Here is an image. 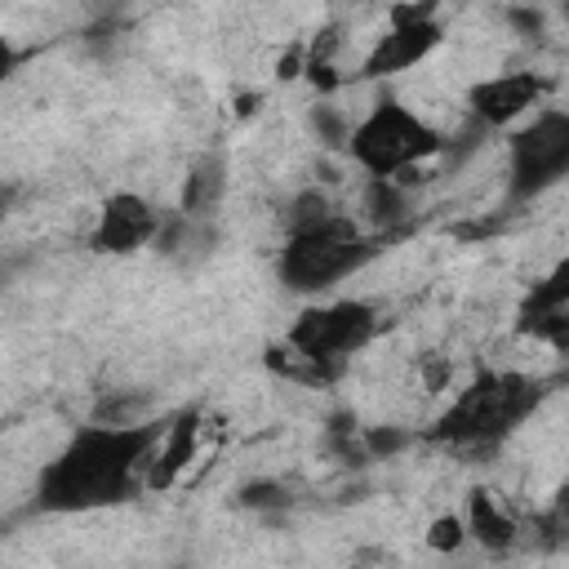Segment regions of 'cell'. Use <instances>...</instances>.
<instances>
[{"instance_id": "obj_16", "label": "cell", "mask_w": 569, "mask_h": 569, "mask_svg": "<svg viewBox=\"0 0 569 569\" xmlns=\"http://www.w3.org/2000/svg\"><path fill=\"white\" fill-rule=\"evenodd\" d=\"M311 129H316V138H320L325 147H338V142H347V133H351L333 107H316V111H311Z\"/></svg>"}, {"instance_id": "obj_11", "label": "cell", "mask_w": 569, "mask_h": 569, "mask_svg": "<svg viewBox=\"0 0 569 569\" xmlns=\"http://www.w3.org/2000/svg\"><path fill=\"white\" fill-rule=\"evenodd\" d=\"M196 445H200V409L173 413V418L160 427V440H156V449H151L142 489H169V485L187 471V462L196 458Z\"/></svg>"}, {"instance_id": "obj_3", "label": "cell", "mask_w": 569, "mask_h": 569, "mask_svg": "<svg viewBox=\"0 0 569 569\" xmlns=\"http://www.w3.org/2000/svg\"><path fill=\"white\" fill-rule=\"evenodd\" d=\"M382 253V236H365L351 218L333 213L320 227L289 231L276 258V276L289 293H325L338 280L356 276Z\"/></svg>"}, {"instance_id": "obj_10", "label": "cell", "mask_w": 569, "mask_h": 569, "mask_svg": "<svg viewBox=\"0 0 569 569\" xmlns=\"http://www.w3.org/2000/svg\"><path fill=\"white\" fill-rule=\"evenodd\" d=\"M516 329L520 333H533L551 347H569V267H556L547 280H538L520 311H516Z\"/></svg>"}, {"instance_id": "obj_19", "label": "cell", "mask_w": 569, "mask_h": 569, "mask_svg": "<svg viewBox=\"0 0 569 569\" xmlns=\"http://www.w3.org/2000/svg\"><path fill=\"white\" fill-rule=\"evenodd\" d=\"M18 62H22V49H18L9 36H0V84H4V80L18 71Z\"/></svg>"}, {"instance_id": "obj_18", "label": "cell", "mask_w": 569, "mask_h": 569, "mask_svg": "<svg viewBox=\"0 0 569 569\" xmlns=\"http://www.w3.org/2000/svg\"><path fill=\"white\" fill-rule=\"evenodd\" d=\"M240 502H244V507H284L289 493H284L280 485H271V480H258V485H244V489H240Z\"/></svg>"}, {"instance_id": "obj_1", "label": "cell", "mask_w": 569, "mask_h": 569, "mask_svg": "<svg viewBox=\"0 0 569 569\" xmlns=\"http://www.w3.org/2000/svg\"><path fill=\"white\" fill-rule=\"evenodd\" d=\"M164 422H93L80 427L36 476V507L80 516L133 498L147 480L151 449Z\"/></svg>"}, {"instance_id": "obj_8", "label": "cell", "mask_w": 569, "mask_h": 569, "mask_svg": "<svg viewBox=\"0 0 569 569\" xmlns=\"http://www.w3.org/2000/svg\"><path fill=\"white\" fill-rule=\"evenodd\" d=\"M156 231H160V213L147 196L111 191L98 209L89 249H98V253H138L142 244H156Z\"/></svg>"}, {"instance_id": "obj_5", "label": "cell", "mask_w": 569, "mask_h": 569, "mask_svg": "<svg viewBox=\"0 0 569 569\" xmlns=\"http://www.w3.org/2000/svg\"><path fill=\"white\" fill-rule=\"evenodd\" d=\"M373 333H378V307L373 302H365V298H333V302L302 307L298 320L289 325L284 342H289V351L311 360L325 378H338L347 356L365 351L373 342Z\"/></svg>"}, {"instance_id": "obj_13", "label": "cell", "mask_w": 569, "mask_h": 569, "mask_svg": "<svg viewBox=\"0 0 569 569\" xmlns=\"http://www.w3.org/2000/svg\"><path fill=\"white\" fill-rule=\"evenodd\" d=\"M485 551H507L516 542V520L493 502L489 489H471L467 498V525H462Z\"/></svg>"}, {"instance_id": "obj_20", "label": "cell", "mask_w": 569, "mask_h": 569, "mask_svg": "<svg viewBox=\"0 0 569 569\" xmlns=\"http://www.w3.org/2000/svg\"><path fill=\"white\" fill-rule=\"evenodd\" d=\"M302 67H307V49H302V44H293V49L280 58V80H293V76H302Z\"/></svg>"}, {"instance_id": "obj_17", "label": "cell", "mask_w": 569, "mask_h": 569, "mask_svg": "<svg viewBox=\"0 0 569 569\" xmlns=\"http://www.w3.org/2000/svg\"><path fill=\"white\" fill-rule=\"evenodd\" d=\"M427 542L436 551H453L462 542V516H436L431 529H427Z\"/></svg>"}, {"instance_id": "obj_12", "label": "cell", "mask_w": 569, "mask_h": 569, "mask_svg": "<svg viewBox=\"0 0 569 569\" xmlns=\"http://www.w3.org/2000/svg\"><path fill=\"white\" fill-rule=\"evenodd\" d=\"M227 200V160L218 151H204L187 178H182V196H178V213L196 218V222H213V213Z\"/></svg>"}, {"instance_id": "obj_15", "label": "cell", "mask_w": 569, "mask_h": 569, "mask_svg": "<svg viewBox=\"0 0 569 569\" xmlns=\"http://www.w3.org/2000/svg\"><path fill=\"white\" fill-rule=\"evenodd\" d=\"M325 218H333V204H329V196H325L320 187H307V191H298V196L289 200V209H284V236H289V231H307V227H320Z\"/></svg>"}, {"instance_id": "obj_6", "label": "cell", "mask_w": 569, "mask_h": 569, "mask_svg": "<svg viewBox=\"0 0 569 569\" xmlns=\"http://www.w3.org/2000/svg\"><path fill=\"white\" fill-rule=\"evenodd\" d=\"M511 151V178L507 200L525 204L556 187L569 173V111L565 107H538L529 124H520L507 142Z\"/></svg>"}, {"instance_id": "obj_14", "label": "cell", "mask_w": 569, "mask_h": 569, "mask_svg": "<svg viewBox=\"0 0 569 569\" xmlns=\"http://www.w3.org/2000/svg\"><path fill=\"white\" fill-rule=\"evenodd\" d=\"M365 213L373 227H400L409 218V191L396 182V178H369L365 187Z\"/></svg>"}, {"instance_id": "obj_2", "label": "cell", "mask_w": 569, "mask_h": 569, "mask_svg": "<svg viewBox=\"0 0 569 569\" xmlns=\"http://www.w3.org/2000/svg\"><path fill=\"white\" fill-rule=\"evenodd\" d=\"M547 387L529 373L511 369H480L453 400L449 409L427 427L431 445H449L458 453H489L498 449L538 405Z\"/></svg>"}, {"instance_id": "obj_9", "label": "cell", "mask_w": 569, "mask_h": 569, "mask_svg": "<svg viewBox=\"0 0 569 569\" xmlns=\"http://www.w3.org/2000/svg\"><path fill=\"white\" fill-rule=\"evenodd\" d=\"M551 80L538 76V71H507V76H489V80H476L467 89V111L485 124V129H502L511 124L516 116L533 111L542 98H547Z\"/></svg>"}, {"instance_id": "obj_4", "label": "cell", "mask_w": 569, "mask_h": 569, "mask_svg": "<svg viewBox=\"0 0 569 569\" xmlns=\"http://www.w3.org/2000/svg\"><path fill=\"white\" fill-rule=\"evenodd\" d=\"M347 151L351 160L369 173V178H400L409 169H418L422 160L445 151V138L436 124H427L413 107H405L400 98L382 93L369 116L360 124H351L347 133Z\"/></svg>"}, {"instance_id": "obj_7", "label": "cell", "mask_w": 569, "mask_h": 569, "mask_svg": "<svg viewBox=\"0 0 569 569\" xmlns=\"http://www.w3.org/2000/svg\"><path fill=\"white\" fill-rule=\"evenodd\" d=\"M445 40V22H440V4L436 0H413V4H396L391 9V27L373 40V49L360 62V80H391L409 67H418L436 44Z\"/></svg>"}]
</instances>
